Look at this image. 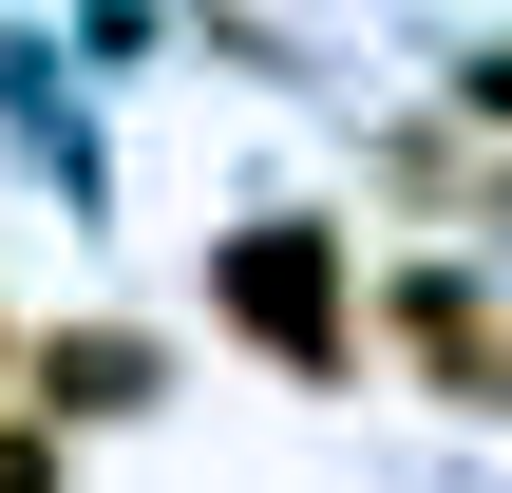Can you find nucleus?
Listing matches in <instances>:
<instances>
[{"mask_svg":"<svg viewBox=\"0 0 512 493\" xmlns=\"http://www.w3.org/2000/svg\"><path fill=\"white\" fill-rule=\"evenodd\" d=\"M399 323H418V361H456V399H512V342H494V304H475V285H418Z\"/></svg>","mask_w":512,"mask_h":493,"instance_id":"2","label":"nucleus"},{"mask_svg":"<svg viewBox=\"0 0 512 493\" xmlns=\"http://www.w3.org/2000/svg\"><path fill=\"white\" fill-rule=\"evenodd\" d=\"M228 304H247L285 361H342V285H323V228H247V247H228Z\"/></svg>","mask_w":512,"mask_h":493,"instance_id":"1","label":"nucleus"}]
</instances>
